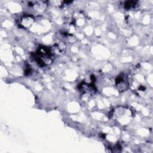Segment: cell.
Here are the masks:
<instances>
[{
  "mask_svg": "<svg viewBox=\"0 0 153 153\" xmlns=\"http://www.w3.org/2000/svg\"><path fill=\"white\" fill-rule=\"evenodd\" d=\"M33 57L37 63L44 66L47 63H50L53 60V53L51 50L46 46H40L37 51L33 54Z\"/></svg>",
  "mask_w": 153,
  "mask_h": 153,
  "instance_id": "1",
  "label": "cell"
},
{
  "mask_svg": "<svg viewBox=\"0 0 153 153\" xmlns=\"http://www.w3.org/2000/svg\"><path fill=\"white\" fill-rule=\"evenodd\" d=\"M131 115L132 114L130 110L124 107L116 108L113 113L114 118L118 120L122 124L128 123L131 118Z\"/></svg>",
  "mask_w": 153,
  "mask_h": 153,
  "instance_id": "2",
  "label": "cell"
},
{
  "mask_svg": "<svg viewBox=\"0 0 153 153\" xmlns=\"http://www.w3.org/2000/svg\"><path fill=\"white\" fill-rule=\"evenodd\" d=\"M78 88L80 90L84 91L87 94H93L96 92V88L93 84H88L82 82L79 85Z\"/></svg>",
  "mask_w": 153,
  "mask_h": 153,
  "instance_id": "3",
  "label": "cell"
},
{
  "mask_svg": "<svg viewBox=\"0 0 153 153\" xmlns=\"http://www.w3.org/2000/svg\"><path fill=\"white\" fill-rule=\"evenodd\" d=\"M33 19L31 16H29L24 17L22 20V25L23 27H29L33 23Z\"/></svg>",
  "mask_w": 153,
  "mask_h": 153,
  "instance_id": "4",
  "label": "cell"
},
{
  "mask_svg": "<svg viewBox=\"0 0 153 153\" xmlns=\"http://www.w3.org/2000/svg\"><path fill=\"white\" fill-rule=\"evenodd\" d=\"M137 2L136 1H127L125 3L124 5V7L125 8H126L127 10H129L130 8L134 7L136 5Z\"/></svg>",
  "mask_w": 153,
  "mask_h": 153,
  "instance_id": "5",
  "label": "cell"
},
{
  "mask_svg": "<svg viewBox=\"0 0 153 153\" xmlns=\"http://www.w3.org/2000/svg\"><path fill=\"white\" fill-rule=\"evenodd\" d=\"M25 73V75H29V74L30 73V69H26Z\"/></svg>",
  "mask_w": 153,
  "mask_h": 153,
  "instance_id": "6",
  "label": "cell"
}]
</instances>
